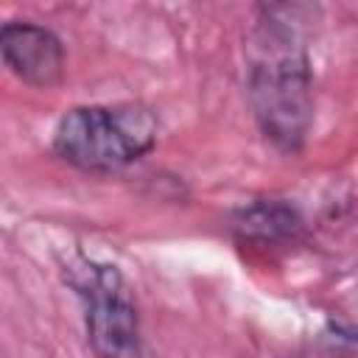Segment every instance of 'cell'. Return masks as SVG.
<instances>
[{
    "label": "cell",
    "mask_w": 358,
    "mask_h": 358,
    "mask_svg": "<svg viewBox=\"0 0 358 358\" xmlns=\"http://www.w3.org/2000/svg\"><path fill=\"white\" fill-rule=\"evenodd\" d=\"M291 6H263L249 36L246 92L268 143L296 151L313 120L310 62Z\"/></svg>",
    "instance_id": "obj_1"
},
{
    "label": "cell",
    "mask_w": 358,
    "mask_h": 358,
    "mask_svg": "<svg viewBox=\"0 0 358 358\" xmlns=\"http://www.w3.org/2000/svg\"><path fill=\"white\" fill-rule=\"evenodd\" d=\"M157 143V117L140 103L76 106L64 112L53 131L59 159L95 173L117 171Z\"/></svg>",
    "instance_id": "obj_2"
},
{
    "label": "cell",
    "mask_w": 358,
    "mask_h": 358,
    "mask_svg": "<svg viewBox=\"0 0 358 358\" xmlns=\"http://www.w3.org/2000/svg\"><path fill=\"white\" fill-rule=\"evenodd\" d=\"M67 282L84 302V324L90 347L98 358H143L140 319L123 274L78 257L67 266Z\"/></svg>",
    "instance_id": "obj_3"
},
{
    "label": "cell",
    "mask_w": 358,
    "mask_h": 358,
    "mask_svg": "<svg viewBox=\"0 0 358 358\" xmlns=\"http://www.w3.org/2000/svg\"><path fill=\"white\" fill-rule=\"evenodd\" d=\"M6 67L28 87L50 90L62 81L64 50L53 31L34 22H6L0 31Z\"/></svg>",
    "instance_id": "obj_4"
},
{
    "label": "cell",
    "mask_w": 358,
    "mask_h": 358,
    "mask_svg": "<svg viewBox=\"0 0 358 358\" xmlns=\"http://www.w3.org/2000/svg\"><path fill=\"white\" fill-rule=\"evenodd\" d=\"M299 218L294 213V207L282 204V201H255L243 210H238L232 227L241 238L249 241H277L285 238L296 229Z\"/></svg>",
    "instance_id": "obj_5"
}]
</instances>
